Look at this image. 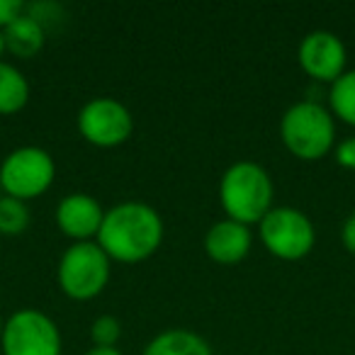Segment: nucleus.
Instances as JSON below:
<instances>
[{"instance_id":"obj_19","label":"nucleus","mask_w":355,"mask_h":355,"mask_svg":"<svg viewBox=\"0 0 355 355\" xmlns=\"http://www.w3.org/2000/svg\"><path fill=\"white\" fill-rule=\"evenodd\" d=\"M22 12H25V6H22L20 0H0V30H6Z\"/></svg>"},{"instance_id":"obj_5","label":"nucleus","mask_w":355,"mask_h":355,"mask_svg":"<svg viewBox=\"0 0 355 355\" xmlns=\"http://www.w3.org/2000/svg\"><path fill=\"white\" fill-rule=\"evenodd\" d=\"M56 161L42 146H17L0 163V193L30 202L54 185Z\"/></svg>"},{"instance_id":"obj_22","label":"nucleus","mask_w":355,"mask_h":355,"mask_svg":"<svg viewBox=\"0 0 355 355\" xmlns=\"http://www.w3.org/2000/svg\"><path fill=\"white\" fill-rule=\"evenodd\" d=\"M6 35H3V30H0V61H3V54H6Z\"/></svg>"},{"instance_id":"obj_11","label":"nucleus","mask_w":355,"mask_h":355,"mask_svg":"<svg viewBox=\"0 0 355 355\" xmlns=\"http://www.w3.org/2000/svg\"><path fill=\"white\" fill-rule=\"evenodd\" d=\"M253 234L251 227L234 219H219L205 234V253L219 266H236L251 253Z\"/></svg>"},{"instance_id":"obj_9","label":"nucleus","mask_w":355,"mask_h":355,"mask_svg":"<svg viewBox=\"0 0 355 355\" xmlns=\"http://www.w3.org/2000/svg\"><path fill=\"white\" fill-rule=\"evenodd\" d=\"M297 61L311 80L329 85L348 71L345 69L348 51L343 40L329 30H314L304 35V40L297 46Z\"/></svg>"},{"instance_id":"obj_1","label":"nucleus","mask_w":355,"mask_h":355,"mask_svg":"<svg viewBox=\"0 0 355 355\" xmlns=\"http://www.w3.org/2000/svg\"><path fill=\"white\" fill-rule=\"evenodd\" d=\"M163 236L166 227L158 209L139 200H127L105 209L103 227L95 241L107 253L110 261L134 266L156 256Z\"/></svg>"},{"instance_id":"obj_4","label":"nucleus","mask_w":355,"mask_h":355,"mask_svg":"<svg viewBox=\"0 0 355 355\" xmlns=\"http://www.w3.org/2000/svg\"><path fill=\"white\" fill-rule=\"evenodd\" d=\"M112 261L98 241H76L61 253L56 280L69 300L90 302L103 295L110 282Z\"/></svg>"},{"instance_id":"obj_16","label":"nucleus","mask_w":355,"mask_h":355,"mask_svg":"<svg viewBox=\"0 0 355 355\" xmlns=\"http://www.w3.org/2000/svg\"><path fill=\"white\" fill-rule=\"evenodd\" d=\"M30 207L27 202L8 195H0V236H20L30 227Z\"/></svg>"},{"instance_id":"obj_18","label":"nucleus","mask_w":355,"mask_h":355,"mask_svg":"<svg viewBox=\"0 0 355 355\" xmlns=\"http://www.w3.org/2000/svg\"><path fill=\"white\" fill-rule=\"evenodd\" d=\"M334 158L340 168L355 171V137H345V139H340V141H336Z\"/></svg>"},{"instance_id":"obj_20","label":"nucleus","mask_w":355,"mask_h":355,"mask_svg":"<svg viewBox=\"0 0 355 355\" xmlns=\"http://www.w3.org/2000/svg\"><path fill=\"white\" fill-rule=\"evenodd\" d=\"M340 241H343L345 251L355 256V212H350L345 217L343 227H340Z\"/></svg>"},{"instance_id":"obj_6","label":"nucleus","mask_w":355,"mask_h":355,"mask_svg":"<svg viewBox=\"0 0 355 355\" xmlns=\"http://www.w3.org/2000/svg\"><path fill=\"white\" fill-rule=\"evenodd\" d=\"M258 239L270 256L295 263L314 251L316 229L309 214L290 205H282V207H272L258 222Z\"/></svg>"},{"instance_id":"obj_23","label":"nucleus","mask_w":355,"mask_h":355,"mask_svg":"<svg viewBox=\"0 0 355 355\" xmlns=\"http://www.w3.org/2000/svg\"><path fill=\"white\" fill-rule=\"evenodd\" d=\"M3 324H6V319H3V314H0V336H3Z\"/></svg>"},{"instance_id":"obj_8","label":"nucleus","mask_w":355,"mask_h":355,"mask_svg":"<svg viewBox=\"0 0 355 355\" xmlns=\"http://www.w3.org/2000/svg\"><path fill=\"white\" fill-rule=\"evenodd\" d=\"M76 124H78L80 137L98 148L122 146L134 134V117L129 107L117 98H107V95L90 98L78 110Z\"/></svg>"},{"instance_id":"obj_7","label":"nucleus","mask_w":355,"mask_h":355,"mask_svg":"<svg viewBox=\"0 0 355 355\" xmlns=\"http://www.w3.org/2000/svg\"><path fill=\"white\" fill-rule=\"evenodd\" d=\"M61 348L64 340L59 326L42 309H17L3 324V355H61Z\"/></svg>"},{"instance_id":"obj_10","label":"nucleus","mask_w":355,"mask_h":355,"mask_svg":"<svg viewBox=\"0 0 355 355\" xmlns=\"http://www.w3.org/2000/svg\"><path fill=\"white\" fill-rule=\"evenodd\" d=\"M105 207L88 193H69L56 205V227L71 241H95L103 227Z\"/></svg>"},{"instance_id":"obj_17","label":"nucleus","mask_w":355,"mask_h":355,"mask_svg":"<svg viewBox=\"0 0 355 355\" xmlns=\"http://www.w3.org/2000/svg\"><path fill=\"white\" fill-rule=\"evenodd\" d=\"M90 338L98 348H117L119 338H122V321L114 314L95 316L93 326H90Z\"/></svg>"},{"instance_id":"obj_3","label":"nucleus","mask_w":355,"mask_h":355,"mask_svg":"<svg viewBox=\"0 0 355 355\" xmlns=\"http://www.w3.org/2000/svg\"><path fill=\"white\" fill-rule=\"evenodd\" d=\"M280 139L300 161H321L336 146V119L326 105L300 100L282 112Z\"/></svg>"},{"instance_id":"obj_2","label":"nucleus","mask_w":355,"mask_h":355,"mask_svg":"<svg viewBox=\"0 0 355 355\" xmlns=\"http://www.w3.org/2000/svg\"><path fill=\"white\" fill-rule=\"evenodd\" d=\"M275 185L261 163L236 161L219 178V205L227 219L246 227L258 224L275 205Z\"/></svg>"},{"instance_id":"obj_14","label":"nucleus","mask_w":355,"mask_h":355,"mask_svg":"<svg viewBox=\"0 0 355 355\" xmlns=\"http://www.w3.org/2000/svg\"><path fill=\"white\" fill-rule=\"evenodd\" d=\"M30 80L15 64L0 61V117H10L27 107L30 103Z\"/></svg>"},{"instance_id":"obj_13","label":"nucleus","mask_w":355,"mask_h":355,"mask_svg":"<svg viewBox=\"0 0 355 355\" xmlns=\"http://www.w3.org/2000/svg\"><path fill=\"white\" fill-rule=\"evenodd\" d=\"M141 355H214V350L195 331L166 329L148 340Z\"/></svg>"},{"instance_id":"obj_12","label":"nucleus","mask_w":355,"mask_h":355,"mask_svg":"<svg viewBox=\"0 0 355 355\" xmlns=\"http://www.w3.org/2000/svg\"><path fill=\"white\" fill-rule=\"evenodd\" d=\"M3 35H6V49L17 59H35L46 42V30L27 10L15 17L3 30Z\"/></svg>"},{"instance_id":"obj_15","label":"nucleus","mask_w":355,"mask_h":355,"mask_svg":"<svg viewBox=\"0 0 355 355\" xmlns=\"http://www.w3.org/2000/svg\"><path fill=\"white\" fill-rule=\"evenodd\" d=\"M334 119H340L348 127H355V69L345 71L329 88V105Z\"/></svg>"},{"instance_id":"obj_24","label":"nucleus","mask_w":355,"mask_h":355,"mask_svg":"<svg viewBox=\"0 0 355 355\" xmlns=\"http://www.w3.org/2000/svg\"><path fill=\"white\" fill-rule=\"evenodd\" d=\"M0 195H3V193H0Z\"/></svg>"},{"instance_id":"obj_21","label":"nucleus","mask_w":355,"mask_h":355,"mask_svg":"<svg viewBox=\"0 0 355 355\" xmlns=\"http://www.w3.org/2000/svg\"><path fill=\"white\" fill-rule=\"evenodd\" d=\"M83 355H124L119 348H98V345H93V348H88Z\"/></svg>"}]
</instances>
